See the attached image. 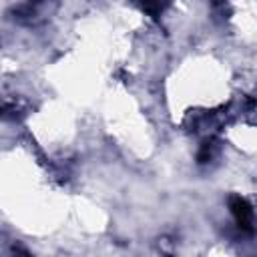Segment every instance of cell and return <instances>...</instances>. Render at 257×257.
I'll return each instance as SVG.
<instances>
[{
    "label": "cell",
    "mask_w": 257,
    "mask_h": 257,
    "mask_svg": "<svg viewBox=\"0 0 257 257\" xmlns=\"http://www.w3.org/2000/svg\"><path fill=\"white\" fill-rule=\"evenodd\" d=\"M229 211L237 223V227L245 233L253 231V209L247 203V199H243L241 195H231L229 197Z\"/></svg>",
    "instance_id": "6da1fadb"
},
{
    "label": "cell",
    "mask_w": 257,
    "mask_h": 257,
    "mask_svg": "<svg viewBox=\"0 0 257 257\" xmlns=\"http://www.w3.org/2000/svg\"><path fill=\"white\" fill-rule=\"evenodd\" d=\"M135 2L143 8V12H147L153 18H157L169 6V0H135Z\"/></svg>",
    "instance_id": "7a4b0ae2"
},
{
    "label": "cell",
    "mask_w": 257,
    "mask_h": 257,
    "mask_svg": "<svg viewBox=\"0 0 257 257\" xmlns=\"http://www.w3.org/2000/svg\"><path fill=\"white\" fill-rule=\"evenodd\" d=\"M215 151H217V145L215 143H205L203 147H201V151H199V163H207L209 159H213V155H215Z\"/></svg>",
    "instance_id": "3957f363"
}]
</instances>
